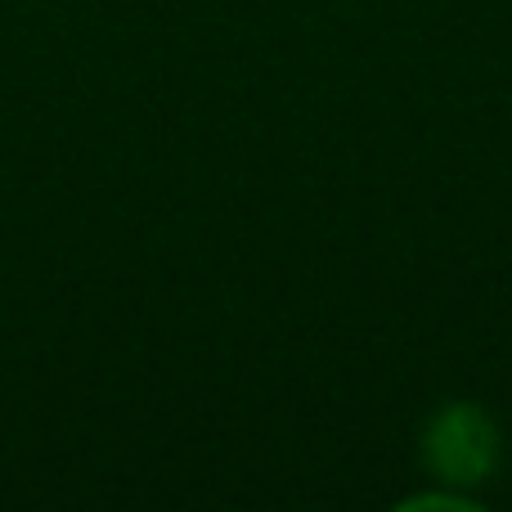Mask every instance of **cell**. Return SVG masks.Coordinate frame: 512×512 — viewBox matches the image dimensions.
Returning <instances> with one entry per match:
<instances>
[{
	"mask_svg": "<svg viewBox=\"0 0 512 512\" xmlns=\"http://www.w3.org/2000/svg\"><path fill=\"white\" fill-rule=\"evenodd\" d=\"M499 427L472 400H454L432 414V423L423 427V468L432 472L441 486H481L495 477L499 468Z\"/></svg>",
	"mask_w": 512,
	"mask_h": 512,
	"instance_id": "6da1fadb",
	"label": "cell"
},
{
	"mask_svg": "<svg viewBox=\"0 0 512 512\" xmlns=\"http://www.w3.org/2000/svg\"><path fill=\"white\" fill-rule=\"evenodd\" d=\"M400 508H477L468 495H454V490H436V495H409Z\"/></svg>",
	"mask_w": 512,
	"mask_h": 512,
	"instance_id": "7a4b0ae2",
	"label": "cell"
}]
</instances>
